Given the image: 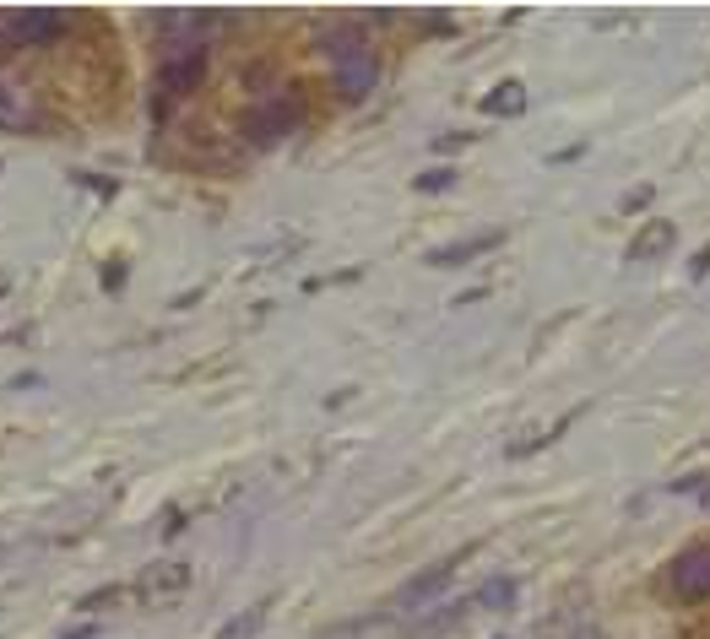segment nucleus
Returning a JSON list of instances; mask_svg holds the SVG:
<instances>
[{
  "label": "nucleus",
  "mask_w": 710,
  "mask_h": 639,
  "mask_svg": "<svg viewBox=\"0 0 710 639\" xmlns=\"http://www.w3.org/2000/svg\"><path fill=\"white\" fill-rule=\"evenodd\" d=\"M207 60H211V43H207V17L196 11H168L164 17V60H158V120L179 98H190L201 77H207Z\"/></svg>",
  "instance_id": "f257e3e1"
},
{
  "label": "nucleus",
  "mask_w": 710,
  "mask_h": 639,
  "mask_svg": "<svg viewBox=\"0 0 710 639\" xmlns=\"http://www.w3.org/2000/svg\"><path fill=\"white\" fill-rule=\"evenodd\" d=\"M315 54L332 66V92L342 103H364L379 87V54L358 28H326L315 39Z\"/></svg>",
  "instance_id": "f03ea898"
},
{
  "label": "nucleus",
  "mask_w": 710,
  "mask_h": 639,
  "mask_svg": "<svg viewBox=\"0 0 710 639\" xmlns=\"http://www.w3.org/2000/svg\"><path fill=\"white\" fill-rule=\"evenodd\" d=\"M293 130H298V103L288 92L255 98L250 114H245V141H255V147H277V141H288Z\"/></svg>",
  "instance_id": "7ed1b4c3"
},
{
  "label": "nucleus",
  "mask_w": 710,
  "mask_h": 639,
  "mask_svg": "<svg viewBox=\"0 0 710 639\" xmlns=\"http://www.w3.org/2000/svg\"><path fill=\"white\" fill-rule=\"evenodd\" d=\"M66 28L60 11H0V54L11 49H43Z\"/></svg>",
  "instance_id": "20e7f679"
},
{
  "label": "nucleus",
  "mask_w": 710,
  "mask_h": 639,
  "mask_svg": "<svg viewBox=\"0 0 710 639\" xmlns=\"http://www.w3.org/2000/svg\"><path fill=\"white\" fill-rule=\"evenodd\" d=\"M43 126V109L33 98V87L22 77H0V130L6 136H33Z\"/></svg>",
  "instance_id": "39448f33"
},
{
  "label": "nucleus",
  "mask_w": 710,
  "mask_h": 639,
  "mask_svg": "<svg viewBox=\"0 0 710 639\" xmlns=\"http://www.w3.org/2000/svg\"><path fill=\"white\" fill-rule=\"evenodd\" d=\"M456 563H466V553H451V558H440L434 569H423V575H413L396 597H391V607L396 612H413V607H423V601H434L445 586H451V575H456Z\"/></svg>",
  "instance_id": "423d86ee"
},
{
  "label": "nucleus",
  "mask_w": 710,
  "mask_h": 639,
  "mask_svg": "<svg viewBox=\"0 0 710 639\" xmlns=\"http://www.w3.org/2000/svg\"><path fill=\"white\" fill-rule=\"evenodd\" d=\"M672 591L683 601H706L710 597V542L700 548H683L672 558Z\"/></svg>",
  "instance_id": "0eeeda50"
},
{
  "label": "nucleus",
  "mask_w": 710,
  "mask_h": 639,
  "mask_svg": "<svg viewBox=\"0 0 710 639\" xmlns=\"http://www.w3.org/2000/svg\"><path fill=\"white\" fill-rule=\"evenodd\" d=\"M500 244H504V233L494 228V233H477V239H461V244H440V250L428 256V266H461V260L483 256V250H500Z\"/></svg>",
  "instance_id": "6e6552de"
},
{
  "label": "nucleus",
  "mask_w": 710,
  "mask_h": 639,
  "mask_svg": "<svg viewBox=\"0 0 710 639\" xmlns=\"http://www.w3.org/2000/svg\"><path fill=\"white\" fill-rule=\"evenodd\" d=\"M672 244V222H651L634 244H629V260H651V256H662Z\"/></svg>",
  "instance_id": "1a4fd4ad"
},
{
  "label": "nucleus",
  "mask_w": 710,
  "mask_h": 639,
  "mask_svg": "<svg viewBox=\"0 0 710 639\" xmlns=\"http://www.w3.org/2000/svg\"><path fill=\"white\" fill-rule=\"evenodd\" d=\"M515 591H521V586H515L510 575H494V580H489V586H483V591H477L472 601H477L483 612H504V607L515 601Z\"/></svg>",
  "instance_id": "9d476101"
},
{
  "label": "nucleus",
  "mask_w": 710,
  "mask_h": 639,
  "mask_svg": "<svg viewBox=\"0 0 710 639\" xmlns=\"http://www.w3.org/2000/svg\"><path fill=\"white\" fill-rule=\"evenodd\" d=\"M521 103H526L521 82H500V92H489V98H483V109H489V114H515Z\"/></svg>",
  "instance_id": "9b49d317"
},
{
  "label": "nucleus",
  "mask_w": 710,
  "mask_h": 639,
  "mask_svg": "<svg viewBox=\"0 0 710 639\" xmlns=\"http://www.w3.org/2000/svg\"><path fill=\"white\" fill-rule=\"evenodd\" d=\"M260 623H266V607H250V612L228 618V623H223V635H217V639H245V635H255Z\"/></svg>",
  "instance_id": "f8f14e48"
},
{
  "label": "nucleus",
  "mask_w": 710,
  "mask_h": 639,
  "mask_svg": "<svg viewBox=\"0 0 710 639\" xmlns=\"http://www.w3.org/2000/svg\"><path fill=\"white\" fill-rule=\"evenodd\" d=\"M179 586H185V569H179V563H174V569H152V575H147V580H141V591H147V597H158V591H179Z\"/></svg>",
  "instance_id": "ddd939ff"
},
{
  "label": "nucleus",
  "mask_w": 710,
  "mask_h": 639,
  "mask_svg": "<svg viewBox=\"0 0 710 639\" xmlns=\"http://www.w3.org/2000/svg\"><path fill=\"white\" fill-rule=\"evenodd\" d=\"M456 184V169H428L418 173V190H451Z\"/></svg>",
  "instance_id": "4468645a"
},
{
  "label": "nucleus",
  "mask_w": 710,
  "mask_h": 639,
  "mask_svg": "<svg viewBox=\"0 0 710 639\" xmlns=\"http://www.w3.org/2000/svg\"><path fill=\"white\" fill-rule=\"evenodd\" d=\"M109 597H120V591H92V597H82L77 607H82V612H98V607H103Z\"/></svg>",
  "instance_id": "2eb2a0df"
},
{
  "label": "nucleus",
  "mask_w": 710,
  "mask_h": 639,
  "mask_svg": "<svg viewBox=\"0 0 710 639\" xmlns=\"http://www.w3.org/2000/svg\"><path fill=\"white\" fill-rule=\"evenodd\" d=\"M120 282H126V266H109V271H103V288H109V293H115V288H120Z\"/></svg>",
  "instance_id": "dca6fc26"
},
{
  "label": "nucleus",
  "mask_w": 710,
  "mask_h": 639,
  "mask_svg": "<svg viewBox=\"0 0 710 639\" xmlns=\"http://www.w3.org/2000/svg\"><path fill=\"white\" fill-rule=\"evenodd\" d=\"M706 271H710V244L700 250V260H694V277H706Z\"/></svg>",
  "instance_id": "f3484780"
},
{
  "label": "nucleus",
  "mask_w": 710,
  "mask_h": 639,
  "mask_svg": "<svg viewBox=\"0 0 710 639\" xmlns=\"http://www.w3.org/2000/svg\"><path fill=\"white\" fill-rule=\"evenodd\" d=\"M0 558H6V542H0Z\"/></svg>",
  "instance_id": "a211bd4d"
}]
</instances>
